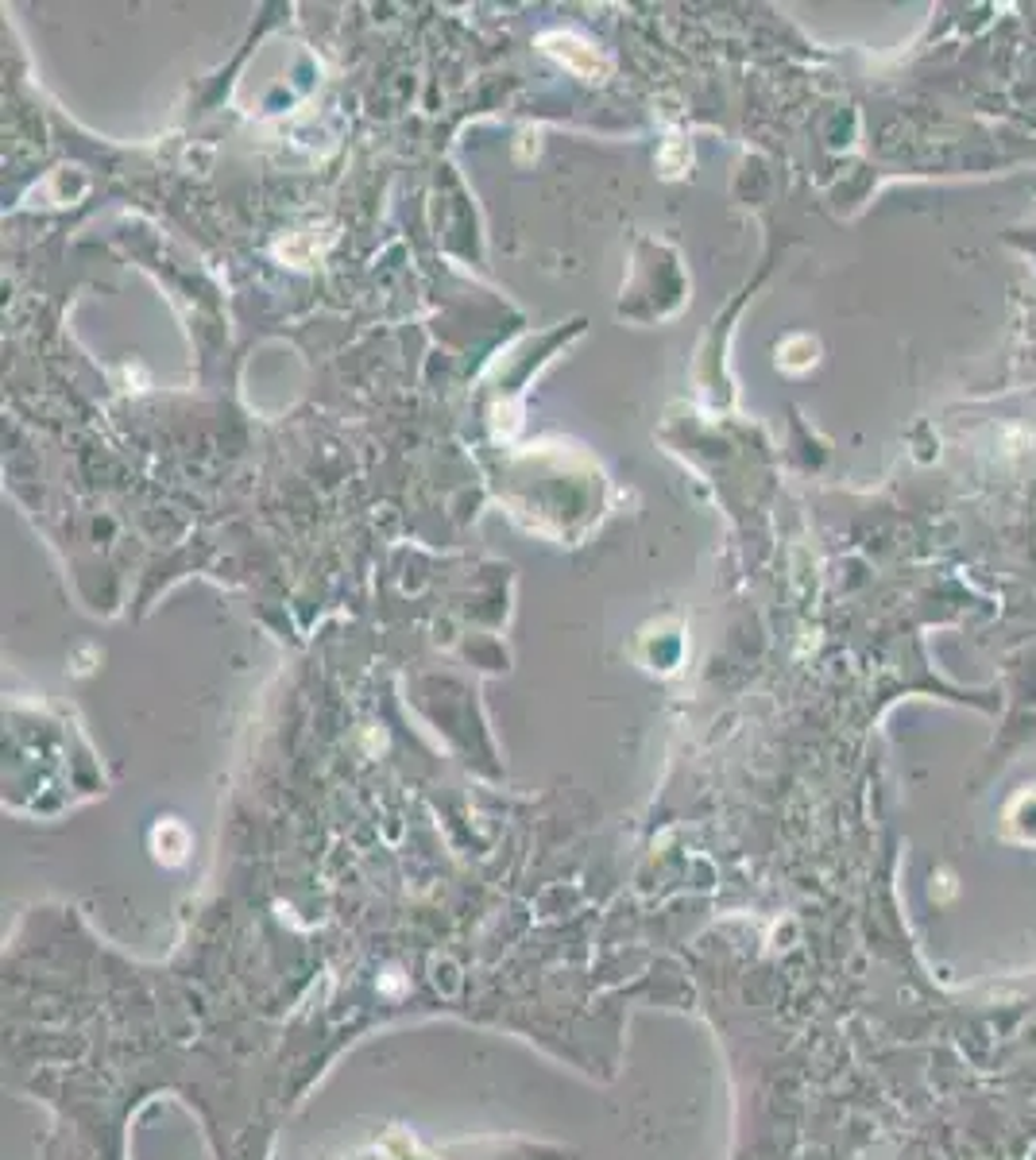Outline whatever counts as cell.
I'll use <instances>...</instances> for the list:
<instances>
[{
    "label": "cell",
    "instance_id": "2",
    "mask_svg": "<svg viewBox=\"0 0 1036 1160\" xmlns=\"http://www.w3.org/2000/svg\"><path fill=\"white\" fill-rule=\"evenodd\" d=\"M151 847H155V858H159V863L178 867V863L186 858V851H190V836H186V828L175 824V820H163V824L155 828V836H151Z\"/></svg>",
    "mask_w": 1036,
    "mask_h": 1160
},
{
    "label": "cell",
    "instance_id": "1",
    "mask_svg": "<svg viewBox=\"0 0 1036 1160\" xmlns=\"http://www.w3.org/2000/svg\"><path fill=\"white\" fill-rule=\"evenodd\" d=\"M542 47H545V55H553L561 66H569L573 74H580V78H588V81H604L607 70H611V63H607L604 55L596 47H588L584 39H576V35L549 32V35H542Z\"/></svg>",
    "mask_w": 1036,
    "mask_h": 1160
}]
</instances>
